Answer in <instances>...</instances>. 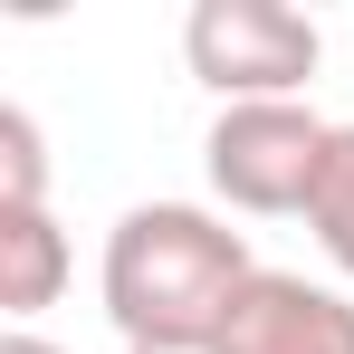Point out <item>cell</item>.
Instances as JSON below:
<instances>
[{
	"label": "cell",
	"instance_id": "5",
	"mask_svg": "<svg viewBox=\"0 0 354 354\" xmlns=\"http://www.w3.org/2000/svg\"><path fill=\"white\" fill-rule=\"evenodd\" d=\"M67 288V230L48 211H0V316L29 326L39 306H58Z\"/></svg>",
	"mask_w": 354,
	"mask_h": 354
},
{
	"label": "cell",
	"instance_id": "8",
	"mask_svg": "<svg viewBox=\"0 0 354 354\" xmlns=\"http://www.w3.org/2000/svg\"><path fill=\"white\" fill-rule=\"evenodd\" d=\"M0 354H67V345H48V335H29V326H10V335H0Z\"/></svg>",
	"mask_w": 354,
	"mask_h": 354
},
{
	"label": "cell",
	"instance_id": "7",
	"mask_svg": "<svg viewBox=\"0 0 354 354\" xmlns=\"http://www.w3.org/2000/svg\"><path fill=\"white\" fill-rule=\"evenodd\" d=\"M0 211H48V144L29 106H0Z\"/></svg>",
	"mask_w": 354,
	"mask_h": 354
},
{
	"label": "cell",
	"instance_id": "4",
	"mask_svg": "<svg viewBox=\"0 0 354 354\" xmlns=\"http://www.w3.org/2000/svg\"><path fill=\"white\" fill-rule=\"evenodd\" d=\"M211 354H354V297L316 288L297 268H259L239 288L230 326L211 335Z\"/></svg>",
	"mask_w": 354,
	"mask_h": 354
},
{
	"label": "cell",
	"instance_id": "3",
	"mask_svg": "<svg viewBox=\"0 0 354 354\" xmlns=\"http://www.w3.org/2000/svg\"><path fill=\"white\" fill-rule=\"evenodd\" d=\"M326 134L335 124L316 106H221L201 163H211V192L249 211V221H278V211H306L316 192V163H326Z\"/></svg>",
	"mask_w": 354,
	"mask_h": 354
},
{
	"label": "cell",
	"instance_id": "2",
	"mask_svg": "<svg viewBox=\"0 0 354 354\" xmlns=\"http://www.w3.org/2000/svg\"><path fill=\"white\" fill-rule=\"evenodd\" d=\"M316 58H326V39L288 0H201L182 19V67L221 106H297Z\"/></svg>",
	"mask_w": 354,
	"mask_h": 354
},
{
	"label": "cell",
	"instance_id": "6",
	"mask_svg": "<svg viewBox=\"0 0 354 354\" xmlns=\"http://www.w3.org/2000/svg\"><path fill=\"white\" fill-rule=\"evenodd\" d=\"M306 230H316V249L354 278V124L326 134V163H316V192H306Z\"/></svg>",
	"mask_w": 354,
	"mask_h": 354
},
{
	"label": "cell",
	"instance_id": "9",
	"mask_svg": "<svg viewBox=\"0 0 354 354\" xmlns=\"http://www.w3.org/2000/svg\"><path fill=\"white\" fill-rule=\"evenodd\" d=\"M134 354H211V345H134Z\"/></svg>",
	"mask_w": 354,
	"mask_h": 354
},
{
	"label": "cell",
	"instance_id": "1",
	"mask_svg": "<svg viewBox=\"0 0 354 354\" xmlns=\"http://www.w3.org/2000/svg\"><path fill=\"white\" fill-rule=\"evenodd\" d=\"M249 278H259V259H249V239L221 211H201V201H134L106 230L96 297H106V326L124 335V354L134 345H211Z\"/></svg>",
	"mask_w": 354,
	"mask_h": 354
}]
</instances>
